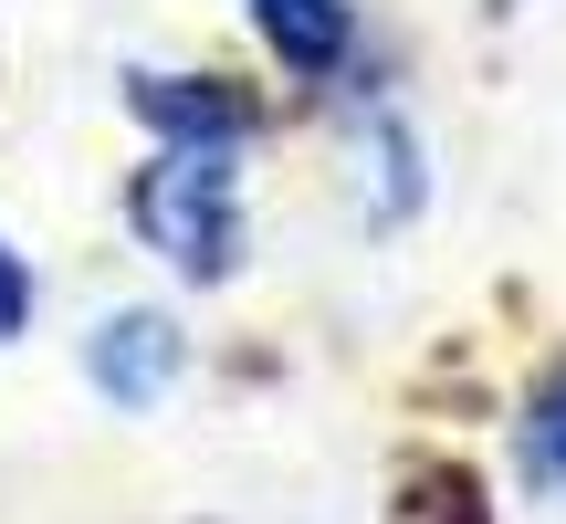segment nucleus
<instances>
[{"mask_svg": "<svg viewBox=\"0 0 566 524\" xmlns=\"http://www.w3.org/2000/svg\"><path fill=\"white\" fill-rule=\"evenodd\" d=\"M84 378H95L116 409H158L168 388L189 378V346H179L168 315H105L95 336H84Z\"/></svg>", "mask_w": 566, "mask_h": 524, "instance_id": "f03ea898", "label": "nucleus"}, {"mask_svg": "<svg viewBox=\"0 0 566 524\" xmlns=\"http://www.w3.org/2000/svg\"><path fill=\"white\" fill-rule=\"evenodd\" d=\"M525 472H535L546 493H566V367L525 399Z\"/></svg>", "mask_w": 566, "mask_h": 524, "instance_id": "39448f33", "label": "nucleus"}, {"mask_svg": "<svg viewBox=\"0 0 566 524\" xmlns=\"http://www.w3.org/2000/svg\"><path fill=\"white\" fill-rule=\"evenodd\" d=\"M242 11H252V32L273 42V63L304 74V84H336V63L357 53V11H346V0H242Z\"/></svg>", "mask_w": 566, "mask_h": 524, "instance_id": "20e7f679", "label": "nucleus"}, {"mask_svg": "<svg viewBox=\"0 0 566 524\" xmlns=\"http://www.w3.org/2000/svg\"><path fill=\"white\" fill-rule=\"evenodd\" d=\"M21 325H32V273H21V252L0 242V346H11Z\"/></svg>", "mask_w": 566, "mask_h": 524, "instance_id": "423d86ee", "label": "nucleus"}, {"mask_svg": "<svg viewBox=\"0 0 566 524\" xmlns=\"http://www.w3.org/2000/svg\"><path fill=\"white\" fill-rule=\"evenodd\" d=\"M137 116L158 126L168 147H242L252 137V95L242 84H221V74H137Z\"/></svg>", "mask_w": 566, "mask_h": 524, "instance_id": "7ed1b4c3", "label": "nucleus"}, {"mask_svg": "<svg viewBox=\"0 0 566 524\" xmlns=\"http://www.w3.org/2000/svg\"><path fill=\"white\" fill-rule=\"evenodd\" d=\"M242 147H158V168H137V231L158 262H179L189 283H221L231 252H242Z\"/></svg>", "mask_w": 566, "mask_h": 524, "instance_id": "f257e3e1", "label": "nucleus"}]
</instances>
